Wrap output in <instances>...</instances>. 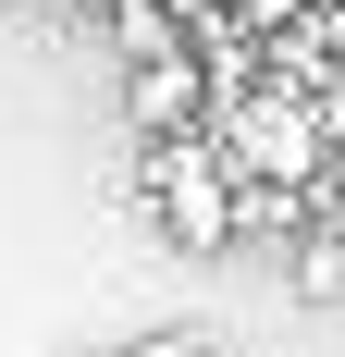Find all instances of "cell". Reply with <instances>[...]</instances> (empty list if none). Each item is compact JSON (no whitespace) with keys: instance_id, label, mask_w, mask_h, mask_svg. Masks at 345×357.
Here are the masks:
<instances>
[{"instance_id":"obj_3","label":"cell","mask_w":345,"mask_h":357,"mask_svg":"<svg viewBox=\"0 0 345 357\" xmlns=\"http://www.w3.org/2000/svg\"><path fill=\"white\" fill-rule=\"evenodd\" d=\"M124 123H136L148 148L222 136V123H210V50H198V37H185V50H161V62H124Z\"/></svg>"},{"instance_id":"obj_4","label":"cell","mask_w":345,"mask_h":357,"mask_svg":"<svg viewBox=\"0 0 345 357\" xmlns=\"http://www.w3.org/2000/svg\"><path fill=\"white\" fill-rule=\"evenodd\" d=\"M296 296H345V234H333V222L296 234Z\"/></svg>"},{"instance_id":"obj_5","label":"cell","mask_w":345,"mask_h":357,"mask_svg":"<svg viewBox=\"0 0 345 357\" xmlns=\"http://www.w3.org/2000/svg\"><path fill=\"white\" fill-rule=\"evenodd\" d=\"M148 357H210V333H161V345H148Z\"/></svg>"},{"instance_id":"obj_2","label":"cell","mask_w":345,"mask_h":357,"mask_svg":"<svg viewBox=\"0 0 345 357\" xmlns=\"http://www.w3.org/2000/svg\"><path fill=\"white\" fill-rule=\"evenodd\" d=\"M148 197H161V234H172V247H235V234H247V160L222 136L148 148Z\"/></svg>"},{"instance_id":"obj_1","label":"cell","mask_w":345,"mask_h":357,"mask_svg":"<svg viewBox=\"0 0 345 357\" xmlns=\"http://www.w3.org/2000/svg\"><path fill=\"white\" fill-rule=\"evenodd\" d=\"M222 148L247 160V185H321V173H333V111H321L309 86H272V74H247V62H235Z\"/></svg>"}]
</instances>
